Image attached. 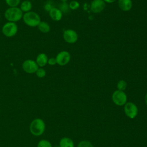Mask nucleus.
Returning <instances> with one entry per match:
<instances>
[{
  "instance_id": "1",
  "label": "nucleus",
  "mask_w": 147,
  "mask_h": 147,
  "mask_svg": "<svg viewBox=\"0 0 147 147\" xmlns=\"http://www.w3.org/2000/svg\"><path fill=\"white\" fill-rule=\"evenodd\" d=\"M4 16L8 22H16L22 18L23 12L18 7H9L5 10Z\"/></svg>"
},
{
  "instance_id": "2",
  "label": "nucleus",
  "mask_w": 147,
  "mask_h": 147,
  "mask_svg": "<svg viewBox=\"0 0 147 147\" xmlns=\"http://www.w3.org/2000/svg\"><path fill=\"white\" fill-rule=\"evenodd\" d=\"M22 19L26 25L32 28L38 26V24L41 22L40 16L37 13L33 11L25 13L23 14Z\"/></svg>"
},
{
  "instance_id": "3",
  "label": "nucleus",
  "mask_w": 147,
  "mask_h": 147,
  "mask_svg": "<svg viewBox=\"0 0 147 147\" xmlns=\"http://www.w3.org/2000/svg\"><path fill=\"white\" fill-rule=\"evenodd\" d=\"M45 125L42 119L40 118L34 119L30 123V131L34 136L41 135L45 130Z\"/></svg>"
},
{
  "instance_id": "4",
  "label": "nucleus",
  "mask_w": 147,
  "mask_h": 147,
  "mask_svg": "<svg viewBox=\"0 0 147 147\" xmlns=\"http://www.w3.org/2000/svg\"><path fill=\"white\" fill-rule=\"evenodd\" d=\"M18 32V26L16 22H7L2 28V32L3 34L7 37H11L14 36Z\"/></svg>"
},
{
  "instance_id": "5",
  "label": "nucleus",
  "mask_w": 147,
  "mask_h": 147,
  "mask_svg": "<svg viewBox=\"0 0 147 147\" xmlns=\"http://www.w3.org/2000/svg\"><path fill=\"white\" fill-rule=\"evenodd\" d=\"M112 100L116 105L123 106L126 103L127 95L125 92L117 90L113 93Z\"/></svg>"
},
{
  "instance_id": "6",
  "label": "nucleus",
  "mask_w": 147,
  "mask_h": 147,
  "mask_svg": "<svg viewBox=\"0 0 147 147\" xmlns=\"http://www.w3.org/2000/svg\"><path fill=\"white\" fill-rule=\"evenodd\" d=\"M22 67L23 70L28 74L36 73L37 69L39 68L36 61L31 59L25 60L22 64Z\"/></svg>"
},
{
  "instance_id": "7",
  "label": "nucleus",
  "mask_w": 147,
  "mask_h": 147,
  "mask_svg": "<svg viewBox=\"0 0 147 147\" xmlns=\"http://www.w3.org/2000/svg\"><path fill=\"white\" fill-rule=\"evenodd\" d=\"M55 59L56 64L60 66H64L69 62L71 60V55L68 51H63L57 53Z\"/></svg>"
},
{
  "instance_id": "8",
  "label": "nucleus",
  "mask_w": 147,
  "mask_h": 147,
  "mask_svg": "<svg viewBox=\"0 0 147 147\" xmlns=\"http://www.w3.org/2000/svg\"><path fill=\"white\" fill-rule=\"evenodd\" d=\"M124 111L127 117L133 119L138 114V108L134 103L126 102L124 106Z\"/></svg>"
},
{
  "instance_id": "9",
  "label": "nucleus",
  "mask_w": 147,
  "mask_h": 147,
  "mask_svg": "<svg viewBox=\"0 0 147 147\" xmlns=\"http://www.w3.org/2000/svg\"><path fill=\"white\" fill-rule=\"evenodd\" d=\"M63 37L64 41L69 44H74L76 42L78 39L77 33L71 29L65 30L63 33Z\"/></svg>"
},
{
  "instance_id": "10",
  "label": "nucleus",
  "mask_w": 147,
  "mask_h": 147,
  "mask_svg": "<svg viewBox=\"0 0 147 147\" xmlns=\"http://www.w3.org/2000/svg\"><path fill=\"white\" fill-rule=\"evenodd\" d=\"M106 4L103 0H93L91 2L90 9L94 13H99L105 8Z\"/></svg>"
},
{
  "instance_id": "11",
  "label": "nucleus",
  "mask_w": 147,
  "mask_h": 147,
  "mask_svg": "<svg viewBox=\"0 0 147 147\" xmlns=\"http://www.w3.org/2000/svg\"><path fill=\"white\" fill-rule=\"evenodd\" d=\"M49 15L53 21H59L62 18L63 13L59 8L54 7L49 11Z\"/></svg>"
},
{
  "instance_id": "12",
  "label": "nucleus",
  "mask_w": 147,
  "mask_h": 147,
  "mask_svg": "<svg viewBox=\"0 0 147 147\" xmlns=\"http://www.w3.org/2000/svg\"><path fill=\"white\" fill-rule=\"evenodd\" d=\"M118 5L120 9L123 11H129L133 6L131 0H118Z\"/></svg>"
},
{
  "instance_id": "13",
  "label": "nucleus",
  "mask_w": 147,
  "mask_h": 147,
  "mask_svg": "<svg viewBox=\"0 0 147 147\" xmlns=\"http://www.w3.org/2000/svg\"><path fill=\"white\" fill-rule=\"evenodd\" d=\"M48 60L47 55L44 53H40L37 56L35 61L39 67H42L48 64Z\"/></svg>"
},
{
  "instance_id": "14",
  "label": "nucleus",
  "mask_w": 147,
  "mask_h": 147,
  "mask_svg": "<svg viewBox=\"0 0 147 147\" xmlns=\"http://www.w3.org/2000/svg\"><path fill=\"white\" fill-rule=\"evenodd\" d=\"M60 147H74V143L70 138L64 137L62 138L59 143Z\"/></svg>"
},
{
  "instance_id": "15",
  "label": "nucleus",
  "mask_w": 147,
  "mask_h": 147,
  "mask_svg": "<svg viewBox=\"0 0 147 147\" xmlns=\"http://www.w3.org/2000/svg\"><path fill=\"white\" fill-rule=\"evenodd\" d=\"M20 8L22 12L27 13L28 11H31L32 9V3L29 1H24L21 3Z\"/></svg>"
},
{
  "instance_id": "16",
  "label": "nucleus",
  "mask_w": 147,
  "mask_h": 147,
  "mask_svg": "<svg viewBox=\"0 0 147 147\" xmlns=\"http://www.w3.org/2000/svg\"><path fill=\"white\" fill-rule=\"evenodd\" d=\"M38 30L44 33H48L51 30V27L45 21H41L40 22V24L38 25Z\"/></svg>"
},
{
  "instance_id": "17",
  "label": "nucleus",
  "mask_w": 147,
  "mask_h": 147,
  "mask_svg": "<svg viewBox=\"0 0 147 147\" xmlns=\"http://www.w3.org/2000/svg\"><path fill=\"white\" fill-rule=\"evenodd\" d=\"M118 90H120V91H123L127 87V83L126 82L123 80H120L117 83V85Z\"/></svg>"
},
{
  "instance_id": "18",
  "label": "nucleus",
  "mask_w": 147,
  "mask_h": 147,
  "mask_svg": "<svg viewBox=\"0 0 147 147\" xmlns=\"http://www.w3.org/2000/svg\"><path fill=\"white\" fill-rule=\"evenodd\" d=\"M6 3L9 7H17L21 2V0H5Z\"/></svg>"
},
{
  "instance_id": "19",
  "label": "nucleus",
  "mask_w": 147,
  "mask_h": 147,
  "mask_svg": "<svg viewBox=\"0 0 147 147\" xmlns=\"http://www.w3.org/2000/svg\"><path fill=\"white\" fill-rule=\"evenodd\" d=\"M36 76L39 78H44L46 75V71L45 69H44L42 67H39L37 71L36 72Z\"/></svg>"
},
{
  "instance_id": "20",
  "label": "nucleus",
  "mask_w": 147,
  "mask_h": 147,
  "mask_svg": "<svg viewBox=\"0 0 147 147\" xmlns=\"http://www.w3.org/2000/svg\"><path fill=\"white\" fill-rule=\"evenodd\" d=\"M37 147H52V146L49 141L45 140H42L39 141Z\"/></svg>"
},
{
  "instance_id": "21",
  "label": "nucleus",
  "mask_w": 147,
  "mask_h": 147,
  "mask_svg": "<svg viewBox=\"0 0 147 147\" xmlns=\"http://www.w3.org/2000/svg\"><path fill=\"white\" fill-rule=\"evenodd\" d=\"M78 147H93V145L89 141L83 140L78 144Z\"/></svg>"
},
{
  "instance_id": "22",
  "label": "nucleus",
  "mask_w": 147,
  "mask_h": 147,
  "mask_svg": "<svg viewBox=\"0 0 147 147\" xmlns=\"http://www.w3.org/2000/svg\"><path fill=\"white\" fill-rule=\"evenodd\" d=\"M69 9V5H68L67 2H61V3L60 5L59 9L62 13H66L68 11Z\"/></svg>"
},
{
  "instance_id": "23",
  "label": "nucleus",
  "mask_w": 147,
  "mask_h": 147,
  "mask_svg": "<svg viewBox=\"0 0 147 147\" xmlns=\"http://www.w3.org/2000/svg\"><path fill=\"white\" fill-rule=\"evenodd\" d=\"M80 6V3L77 1H72L69 3V7L71 10H76Z\"/></svg>"
},
{
  "instance_id": "24",
  "label": "nucleus",
  "mask_w": 147,
  "mask_h": 147,
  "mask_svg": "<svg viewBox=\"0 0 147 147\" xmlns=\"http://www.w3.org/2000/svg\"><path fill=\"white\" fill-rule=\"evenodd\" d=\"M53 7V6L52 5V2H51L50 1H48L45 3V5H44V10L45 11H49Z\"/></svg>"
},
{
  "instance_id": "25",
  "label": "nucleus",
  "mask_w": 147,
  "mask_h": 147,
  "mask_svg": "<svg viewBox=\"0 0 147 147\" xmlns=\"http://www.w3.org/2000/svg\"><path fill=\"white\" fill-rule=\"evenodd\" d=\"M48 64L50 65H54L56 64V60L55 57H51L48 59Z\"/></svg>"
},
{
  "instance_id": "26",
  "label": "nucleus",
  "mask_w": 147,
  "mask_h": 147,
  "mask_svg": "<svg viewBox=\"0 0 147 147\" xmlns=\"http://www.w3.org/2000/svg\"><path fill=\"white\" fill-rule=\"evenodd\" d=\"M103 1L105 2H107L108 3H111L116 1V0H103Z\"/></svg>"
},
{
  "instance_id": "27",
  "label": "nucleus",
  "mask_w": 147,
  "mask_h": 147,
  "mask_svg": "<svg viewBox=\"0 0 147 147\" xmlns=\"http://www.w3.org/2000/svg\"><path fill=\"white\" fill-rule=\"evenodd\" d=\"M144 99H145V103H146V105H147V93L145 94V98H144Z\"/></svg>"
},
{
  "instance_id": "28",
  "label": "nucleus",
  "mask_w": 147,
  "mask_h": 147,
  "mask_svg": "<svg viewBox=\"0 0 147 147\" xmlns=\"http://www.w3.org/2000/svg\"><path fill=\"white\" fill-rule=\"evenodd\" d=\"M67 1V0H60V1H61V2H66Z\"/></svg>"
},
{
  "instance_id": "29",
  "label": "nucleus",
  "mask_w": 147,
  "mask_h": 147,
  "mask_svg": "<svg viewBox=\"0 0 147 147\" xmlns=\"http://www.w3.org/2000/svg\"><path fill=\"white\" fill-rule=\"evenodd\" d=\"M56 147H60V146H56Z\"/></svg>"
}]
</instances>
